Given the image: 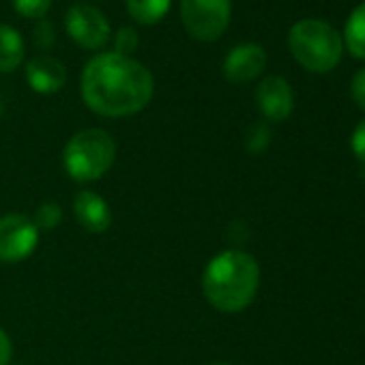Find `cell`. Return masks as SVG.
Returning a JSON list of instances; mask_svg holds the SVG:
<instances>
[{"mask_svg": "<svg viewBox=\"0 0 365 365\" xmlns=\"http://www.w3.org/2000/svg\"><path fill=\"white\" fill-rule=\"evenodd\" d=\"M155 82L150 71L116 52H106L88 61L82 71L84 103L108 118L131 116L144 110L153 97Z\"/></svg>", "mask_w": 365, "mask_h": 365, "instance_id": "1", "label": "cell"}, {"mask_svg": "<svg viewBox=\"0 0 365 365\" xmlns=\"http://www.w3.org/2000/svg\"><path fill=\"white\" fill-rule=\"evenodd\" d=\"M260 286V267L254 256L241 250L217 254L205 269L202 290L207 301L224 314L243 312Z\"/></svg>", "mask_w": 365, "mask_h": 365, "instance_id": "2", "label": "cell"}, {"mask_svg": "<svg viewBox=\"0 0 365 365\" xmlns=\"http://www.w3.org/2000/svg\"><path fill=\"white\" fill-rule=\"evenodd\" d=\"M288 48L294 61L312 73H327L341 58L339 33L322 20H301L288 33Z\"/></svg>", "mask_w": 365, "mask_h": 365, "instance_id": "3", "label": "cell"}, {"mask_svg": "<svg viewBox=\"0 0 365 365\" xmlns=\"http://www.w3.org/2000/svg\"><path fill=\"white\" fill-rule=\"evenodd\" d=\"M116 144L103 129H84L76 133L63 153L65 170L80 182L99 180L114 163Z\"/></svg>", "mask_w": 365, "mask_h": 365, "instance_id": "4", "label": "cell"}, {"mask_svg": "<svg viewBox=\"0 0 365 365\" xmlns=\"http://www.w3.org/2000/svg\"><path fill=\"white\" fill-rule=\"evenodd\" d=\"M230 0H180V20L198 41L220 39L230 24Z\"/></svg>", "mask_w": 365, "mask_h": 365, "instance_id": "5", "label": "cell"}, {"mask_svg": "<svg viewBox=\"0 0 365 365\" xmlns=\"http://www.w3.org/2000/svg\"><path fill=\"white\" fill-rule=\"evenodd\" d=\"M39 241V230L35 222L26 215H5L0 217V262L16 264L26 260Z\"/></svg>", "mask_w": 365, "mask_h": 365, "instance_id": "6", "label": "cell"}, {"mask_svg": "<svg viewBox=\"0 0 365 365\" xmlns=\"http://www.w3.org/2000/svg\"><path fill=\"white\" fill-rule=\"evenodd\" d=\"M67 35L84 50H99L110 39V22L106 16L88 5H73L65 16Z\"/></svg>", "mask_w": 365, "mask_h": 365, "instance_id": "7", "label": "cell"}, {"mask_svg": "<svg viewBox=\"0 0 365 365\" xmlns=\"http://www.w3.org/2000/svg\"><path fill=\"white\" fill-rule=\"evenodd\" d=\"M267 67V52L258 43H241L224 61V76L232 84L256 80Z\"/></svg>", "mask_w": 365, "mask_h": 365, "instance_id": "8", "label": "cell"}, {"mask_svg": "<svg viewBox=\"0 0 365 365\" xmlns=\"http://www.w3.org/2000/svg\"><path fill=\"white\" fill-rule=\"evenodd\" d=\"M256 101L264 118L273 123H282L290 116L294 108V93L290 84L279 76H269L260 82L256 91Z\"/></svg>", "mask_w": 365, "mask_h": 365, "instance_id": "9", "label": "cell"}, {"mask_svg": "<svg viewBox=\"0 0 365 365\" xmlns=\"http://www.w3.org/2000/svg\"><path fill=\"white\" fill-rule=\"evenodd\" d=\"M76 220L86 232L101 235L112 226V213L108 202L95 192H80L73 200Z\"/></svg>", "mask_w": 365, "mask_h": 365, "instance_id": "10", "label": "cell"}, {"mask_svg": "<svg viewBox=\"0 0 365 365\" xmlns=\"http://www.w3.org/2000/svg\"><path fill=\"white\" fill-rule=\"evenodd\" d=\"M26 80L35 93L50 95V93H56L65 86L67 71L56 58L39 56L26 65Z\"/></svg>", "mask_w": 365, "mask_h": 365, "instance_id": "11", "label": "cell"}, {"mask_svg": "<svg viewBox=\"0 0 365 365\" xmlns=\"http://www.w3.org/2000/svg\"><path fill=\"white\" fill-rule=\"evenodd\" d=\"M24 61V39L22 35L9 26L0 24V71L11 73Z\"/></svg>", "mask_w": 365, "mask_h": 365, "instance_id": "12", "label": "cell"}, {"mask_svg": "<svg viewBox=\"0 0 365 365\" xmlns=\"http://www.w3.org/2000/svg\"><path fill=\"white\" fill-rule=\"evenodd\" d=\"M344 39H346V48L354 58L365 61V3L359 5L344 29Z\"/></svg>", "mask_w": 365, "mask_h": 365, "instance_id": "13", "label": "cell"}, {"mask_svg": "<svg viewBox=\"0 0 365 365\" xmlns=\"http://www.w3.org/2000/svg\"><path fill=\"white\" fill-rule=\"evenodd\" d=\"M127 9L138 24L153 26L165 18L170 9V0H127Z\"/></svg>", "mask_w": 365, "mask_h": 365, "instance_id": "14", "label": "cell"}, {"mask_svg": "<svg viewBox=\"0 0 365 365\" xmlns=\"http://www.w3.org/2000/svg\"><path fill=\"white\" fill-rule=\"evenodd\" d=\"M63 222V209L56 202H46L37 209L35 215V226L37 230H54Z\"/></svg>", "mask_w": 365, "mask_h": 365, "instance_id": "15", "label": "cell"}, {"mask_svg": "<svg viewBox=\"0 0 365 365\" xmlns=\"http://www.w3.org/2000/svg\"><path fill=\"white\" fill-rule=\"evenodd\" d=\"M14 7L20 16L31 20H43V16L50 11L52 0H14Z\"/></svg>", "mask_w": 365, "mask_h": 365, "instance_id": "16", "label": "cell"}, {"mask_svg": "<svg viewBox=\"0 0 365 365\" xmlns=\"http://www.w3.org/2000/svg\"><path fill=\"white\" fill-rule=\"evenodd\" d=\"M138 43H140V37H138L135 29H131V26H123V29H118L116 39H114L116 54H120V56H129L131 52H135Z\"/></svg>", "mask_w": 365, "mask_h": 365, "instance_id": "17", "label": "cell"}, {"mask_svg": "<svg viewBox=\"0 0 365 365\" xmlns=\"http://www.w3.org/2000/svg\"><path fill=\"white\" fill-rule=\"evenodd\" d=\"M33 39H35L37 48H41V50L52 48V46H54V41H56L54 24H52V22H48V20H39V22H37V26L33 29Z\"/></svg>", "mask_w": 365, "mask_h": 365, "instance_id": "18", "label": "cell"}, {"mask_svg": "<svg viewBox=\"0 0 365 365\" xmlns=\"http://www.w3.org/2000/svg\"><path fill=\"white\" fill-rule=\"evenodd\" d=\"M350 148L356 155V159L365 163V120H361L359 127L352 131V135H350Z\"/></svg>", "mask_w": 365, "mask_h": 365, "instance_id": "19", "label": "cell"}, {"mask_svg": "<svg viewBox=\"0 0 365 365\" xmlns=\"http://www.w3.org/2000/svg\"><path fill=\"white\" fill-rule=\"evenodd\" d=\"M269 138H271V133H269V129H267L264 125L254 127V129H252V133H250V142H247L250 150H254V153L264 150V146L269 144Z\"/></svg>", "mask_w": 365, "mask_h": 365, "instance_id": "20", "label": "cell"}, {"mask_svg": "<svg viewBox=\"0 0 365 365\" xmlns=\"http://www.w3.org/2000/svg\"><path fill=\"white\" fill-rule=\"evenodd\" d=\"M350 93H352V99L354 103L365 110V69L356 71L354 78H352V84H350Z\"/></svg>", "mask_w": 365, "mask_h": 365, "instance_id": "21", "label": "cell"}, {"mask_svg": "<svg viewBox=\"0 0 365 365\" xmlns=\"http://www.w3.org/2000/svg\"><path fill=\"white\" fill-rule=\"evenodd\" d=\"M11 354H14L11 339L3 329H0V365H7L11 361Z\"/></svg>", "mask_w": 365, "mask_h": 365, "instance_id": "22", "label": "cell"}, {"mask_svg": "<svg viewBox=\"0 0 365 365\" xmlns=\"http://www.w3.org/2000/svg\"><path fill=\"white\" fill-rule=\"evenodd\" d=\"M0 114H3V101H0Z\"/></svg>", "mask_w": 365, "mask_h": 365, "instance_id": "23", "label": "cell"}, {"mask_svg": "<svg viewBox=\"0 0 365 365\" xmlns=\"http://www.w3.org/2000/svg\"><path fill=\"white\" fill-rule=\"evenodd\" d=\"M211 365H228V363H211Z\"/></svg>", "mask_w": 365, "mask_h": 365, "instance_id": "24", "label": "cell"}]
</instances>
